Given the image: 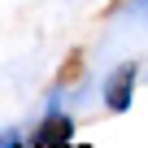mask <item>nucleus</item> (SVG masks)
Segmentation results:
<instances>
[{
  "label": "nucleus",
  "instance_id": "1",
  "mask_svg": "<svg viewBox=\"0 0 148 148\" xmlns=\"http://www.w3.org/2000/svg\"><path fill=\"white\" fill-rule=\"evenodd\" d=\"M70 135H74V118H70L61 105H48L44 122H39L35 135H31V148H65Z\"/></svg>",
  "mask_w": 148,
  "mask_h": 148
},
{
  "label": "nucleus",
  "instance_id": "2",
  "mask_svg": "<svg viewBox=\"0 0 148 148\" xmlns=\"http://www.w3.org/2000/svg\"><path fill=\"white\" fill-rule=\"evenodd\" d=\"M135 83H139V65L135 61H122L109 79H105V105L113 113H126L131 100H135Z\"/></svg>",
  "mask_w": 148,
  "mask_h": 148
},
{
  "label": "nucleus",
  "instance_id": "3",
  "mask_svg": "<svg viewBox=\"0 0 148 148\" xmlns=\"http://www.w3.org/2000/svg\"><path fill=\"white\" fill-rule=\"evenodd\" d=\"M79 79H83V48H70L52 83H57V87H74V83H79Z\"/></svg>",
  "mask_w": 148,
  "mask_h": 148
},
{
  "label": "nucleus",
  "instance_id": "4",
  "mask_svg": "<svg viewBox=\"0 0 148 148\" xmlns=\"http://www.w3.org/2000/svg\"><path fill=\"white\" fill-rule=\"evenodd\" d=\"M126 13L131 18H148V0H126Z\"/></svg>",
  "mask_w": 148,
  "mask_h": 148
},
{
  "label": "nucleus",
  "instance_id": "5",
  "mask_svg": "<svg viewBox=\"0 0 148 148\" xmlns=\"http://www.w3.org/2000/svg\"><path fill=\"white\" fill-rule=\"evenodd\" d=\"M0 148H22V139H18V131H5V135H0Z\"/></svg>",
  "mask_w": 148,
  "mask_h": 148
}]
</instances>
